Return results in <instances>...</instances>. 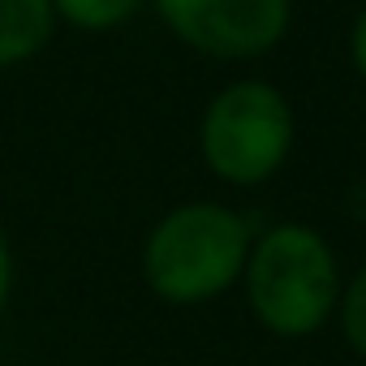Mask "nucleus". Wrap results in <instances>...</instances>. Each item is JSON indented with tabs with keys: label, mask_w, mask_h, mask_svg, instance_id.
<instances>
[{
	"label": "nucleus",
	"mask_w": 366,
	"mask_h": 366,
	"mask_svg": "<svg viewBox=\"0 0 366 366\" xmlns=\"http://www.w3.org/2000/svg\"><path fill=\"white\" fill-rule=\"evenodd\" d=\"M250 224L229 203L194 199L164 212L142 237V285L168 306H203L224 297L250 254Z\"/></svg>",
	"instance_id": "f257e3e1"
},
{
	"label": "nucleus",
	"mask_w": 366,
	"mask_h": 366,
	"mask_svg": "<svg viewBox=\"0 0 366 366\" xmlns=\"http://www.w3.org/2000/svg\"><path fill=\"white\" fill-rule=\"evenodd\" d=\"M242 285L263 332L280 340H306L336 319L345 276L332 242L319 229L280 220L250 242Z\"/></svg>",
	"instance_id": "f03ea898"
},
{
	"label": "nucleus",
	"mask_w": 366,
	"mask_h": 366,
	"mask_svg": "<svg viewBox=\"0 0 366 366\" xmlns=\"http://www.w3.org/2000/svg\"><path fill=\"white\" fill-rule=\"evenodd\" d=\"M297 138L293 104L276 82L242 78L212 95L199 121V155L224 186H263L272 181Z\"/></svg>",
	"instance_id": "7ed1b4c3"
},
{
	"label": "nucleus",
	"mask_w": 366,
	"mask_h": 366,
	"mask_svg": "<svg viewBox=\"0 0 366 366\" xmlns=\"http://www.w3.org/2000/svg\"><path fill=\"white\" fill-rule=\"evenodd\" d=\"M177 44L212 61L267 56L293 22V0H147Z\"/></svg>",
	"instance_id": "20e7f679"
},
{
	"label": "nucleus",
	"mask_w": 366,
	"mask_h": 366,
	"mask_svg": "<svg viewBox=\"0 0 366 366\" xmlns=\"http://www.w3.org/2000/svg\"><path fill=\"white\" fill-rule=\"evenodd\" d=\"M52 0H0V69L35 61L56 35Z\"/></svg>",
	"instance_id": "39448f33"
},
{
	"label": "nucleus",
	"mask_w": 366,
	"mask_h": 366,
	"mask_svg": "<svg viewBox=\"0 0 366 366\" xmlns=\"http://www.w3.org/2000/svg\"><path fill=\"white\" fill-rule=\"evenodd\" d=\"M142 5H147V0H52L56 22H65L74 31H86V35L121 31L125 22L138 18Z\"/></svg>",
	"instance_id": "423d86ee"
},
{
	"label": "nucleus",
	"mask_w": 366,
	"mask_h": 366,
	"mask_svg": "<svg viewBox=\"0 0 366 366\" xmlns=\"http://www.w3.org/2000/svg\"><path fill=\"white\" fill-rule=\"evenodd\" d=\"M336 323L345 332V345L366 362V263L345 280L340 302H336Z\"/></svg>",
	"instance_id": "0eeeda50"
},
{
	"label": "nucleus",
	"mask_w": 366,
	"mask_h": 366,
	"mask_svg": "<svg viewBox=\"0 0 366 366\" xmlns=\"http://www.w3.org/2000/svg\"><path fill=\"white\" fill-rule=\"evenodd\" d=\"M14 280H18V263H14V246L5 237V229H0V315H5L9 297H14Z\"/></svg>",
	"instance_id": "6e6552de"
},
{
	"label": "nucleus",
	"mask_w": 366,
	"mask_h": 366,
	"mask_svg": "<svg viewBox=\"0 0 366 366\" xmlns=\"http://www.w3.org/2000/svg\"><path fill=\"white\" fill-rule=\"evenodd\" d=\"M349 61H353L357 78L366 82V5H362V14L353 18V31H349Z\"/></svg>",
	"instance_id": "1a4fd4ad"
}]
</instances>
